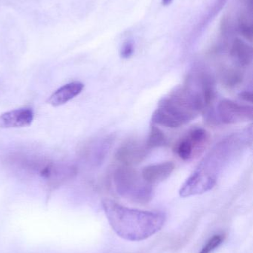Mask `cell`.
Masks as SVG:
<instances>
[{"label":"cell","mask_w":253,"mask_h":253,"mask_svg":"<svg viewBox=\"0 0 253 253\" xmlns=\"http://www.w3.org/2000/svg\"><path fill=\"white\" fill-rule=\"evenodd\" d=\"M102 205L114 231L130 242H140L154 236L166 221V215L162 212L132 209L112 200H104Z\"/></svg>","instance_id":"6da1fadb"},{"label":"cell","mask_w":253,"mask_h":253,"mask_svg":"<svg viewBox=\"0 0 253 253\" xmlns=\"http://www.w3.org/2000/svg\"><path fill=\"white\" fill-rule=\"evenodd\" d=\"M200 92L190 84L178 87L163 97L153 113L152 122L169 128H178L195 120L205 111Z\"/></svg>","instance_id":"7a4b0ae2"},{"label":"cell","mask_w":253,"mask_h":253,"mask_svg":"<svg viewBox=\"0 0 253 253\" xmlns=\"http://www.w3.org/2000/svg\"><path fill=\"white\" fill-rule=\"evenodd\" d=\"M114 183L116 191L125 199L141 204L152 199V185L146 182L132 167L123 165L117 168L114 174Z\"/></svg>","instance_id":"3957f363"},{"label":"cell","mask_w":253,"mask_h":253,"mask_svg":"<svg viewBox=\"0 0 253 253\" xmlns=\"http://www.w3.org/2000/svg\"><path fill=\"white\" fill-rule=\"evenodd\" d=\"M253 118L252 106L242 105L230 99H223L218 104V119L224 124H236L251 121Z\"/></svg>","instance_id":"277c9868"},{"label":"cell","mask_w":253,"mask_h":253,"mask_svg":"<svg viewBox=\"0 0 253 253\" xmlns=\"http://www.w3.org/2000/svg\"><path fill=\"white\" fill-rule=\"evenodd\" d=\"M216 183L217 179L195 171L181 186L179 194L183 198L203 194L213 189Z\"/></svg>","instance_id":"5b68a950"},{"label":"cell","mask_w":253,"mask_h":253,"mask_svg":"<svg viewBox=\"0 0 253 253\" xmlns=\"http://www.w3.org/2000/svg\"><path fill=\"white\" fill-rule=\"evenodd\" d=\"M147 145L137 141H128L116 152L115 158L124 166L131 167L144 160L149 151Z\"/></svg>","instance_id":"8992f818"},{"label":"cell","mask_w":253,"mask_h":253,"mask_svg":"<svg viewBox=\"0 0 253 253\" xmlns=\"http://www.w3.org/2000/svg\"><path fill=\"white\" fill-rule=\"evenodd\" d=\"M33 120L34 112L31 108L13 110L0 115V127L3 129L24 127L29 126Z\"/></svg>","instance_id":"52a82bcc"},{"label":"cell","mask_w":253,"mask_h":253,"mask_svg":"<svg viewBox=\"0 0 253 253\" xmlns=\"http://www.w3.org/2000/svg\"><path fill=\"white\" fill-rule=\"evenodd\" d=\"M175 168V164L172 162L153 164L144 168L141 175L146 182L153 185L167 179L172 175Z\"/></svg>","instance_id":"ba28073f"},{"label":"cell","mask_w":253,"mask_h":253,"mask_svg":"<svg viewBox=\"0 0 253 253\" xmlns=\"http://www.w3.org/2000/svg\"><path fill=\"white\" fill-rule=\"evenodd\" d=\"M84 84L80 82H72L54 92L48 99V103L53 107L65 105L81 93Z\"/></svg>","instance_id":"9c48e42d"},{"label":"cell","mask_w":253,"mask_h":253,"mask_svg":"<svg viewBox=\"0 0 253 253\" xmlns=\"http://www.w3.org/2000/svg\"><path fill=\"white\" fill-rule=\"evenodd\" d=\"M110 147L108 140L102 139L87 144L82 150V156L89 163L98 164L103 160Z\"/></svg>","instance_id":"30bf717a"},{"label":"cell","mask_w":253,"mask_h":253,"mask_svg":"<svg viewBox=\"0 0 253 253\" xmlns=\"http://www.w3.org/2000/svg\"><path fill=\"white\" fill-rule=\"evenodd\" d=\"M230 54L242 67H248L252 63V47L241 39H235L233 42L230 49Z\"/></svg>","instance_id":"8fae6325"},{"label":"cell","mask_w":253,"mask_h":253,"mask_svg":"<svg viewBox=\"0 0 253 253\" xmlns=\"http://www.w3.org/2000/svg\"><path fill=\"white\" fill-rule=\"evenodd\" d=\"M243 73L235 68H226L221 74V80L227 88H235L242 83Z\"/></svg>","instance_id":"7c38bea8"},{"label":"cell","mask_w":253,"mask_h":253,"mask_svg":"<svg viewBox=\"0 0 253 253\" xmlns=\"http://www.w3.org/2000/svg\"><path fill=\"white\" fill-rule=\"evenodd\" d=\"M186 136L193 144L196 152L203 148V146L208 142L209 138L207 131L203 128H195L190 130Z\"/></svg>","instance_id":"4fadbf2b"},{"label":"cell","mask_w":253,"mask_h":253,"mask_svg":"<svg viewBox=\"0 0 253 253\" xmlns=\"http://www.w3.org/2000/svg\"><path fill=\"white\" fill-rule=\"evenodd\" d=\"M167 138L163 133V131L157 126H151L148 139L146 143L147 148L149 150H151V149L156 148V147H163L167 144Z\"/></svg>","instance_id":"5bb4252c"},{"label":"cell","mask_w":253,"mask_h":253,"mask_svg":"<svg viewBox=\"0 0 253 253\" xmlns=\"http://www.w3.org/2000/svg\"><path fill=\"white\" fill-rule=\"evenodd\" d=\"M175 152L177 155L184 161L190 160L196 154V150L187 136L181 138L177 143L175 145Z\"/></svg>","instance_id":"9a60e30c"},{"label":"cell","mask_w":253,"mask_h":253,"mask_svg":"<svg viewBox=\"0 0 253 253\" xmlns=\"http://www.w3.org/2000/svg\"><path fill=\"white\" fill-rule=\"evenodd\" d=\"M238 28L239 33L246 40L252 41L253 37V25L251 19L246 13H241L238 19Z\"/></svg>","instance_id":"2e32d148"},{"label":"cell","mask_w":253,"mask_h":253,"mask_svg":"<svg viewBox=\"0 0 253 253\" xmlns=\"http://www.w3.org/2000/svg\"><path fill=\"white\" fill-rule=\"evenodd\" d=\"M225 236L223 234H217L212 236L207 243L203 247L199 253H211L216 250L224 242Z\"/></svg>","instance_id":"e0dca14e"},{"label":"cell","mask_w":253,"mask_h":253,"mask_svg":"<svg viewBox=\"0 0 253 253\" xmlns=\"http://www.w3.org/2000/svg\"><path fill=\"white\" fill-rule=\"evenodd\" d=\"M134 50H135V47H134L133 42L131 41V40L125 42L122 45L121 48H120V57L122 59H129L133 54Z\"/></svg>","instance_id":"ac0fdd59"},{"label":"cell","mask_w":253,"mask_h":253,"mask_svg":"<svg viewBox=\"0 0 253 253\" xmlns=\"http://www.w3.org/2000/svg\"><path fill=\"white\" fill-rule=\"evenodd\" d=\"M239 97L242 100L245 101L250 103H253V94L252 92L250 91H243L239 93Z\"/></svg>","instance_id":"d6986e66"},{"label":"cell","mask_w":253,"mask_h":253,"mask_svg":"<svg viewBox=\"0 0 253 253\" xmlns=\"http://www.w3.org/2000/svg\"><path fill=\"white\" fill-rule=\"evenodd\" d=\"M245 4L248 6V8L250 11L252 12L253 10V0H245Z\"/></svg>","instance_id":"ffe728a7"},{"label":"cell","mask_w":253,"mask_h":253,"mask_svg":"<svg viewBox=\"0 0 253 253\" xmlns=\"http://www.w3.org/2000/svg\"><path fill=\"white\" fill-rule=\"evenodd\" d=\"M173 0H162V4L163 6H169V4H172Z\"/></svg>","instance_id":"44dd1931"}]
</instances>
